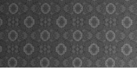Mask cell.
I'll use <instances>...</instances> for the list:
<instances>
[{
	"label": "cell",
	"mask_w": 137,
	"mask_h": 68,
	"mask_svg": "<svg viewBox=\"0 0 137 68\" xmlns=\"http://www.w3.org/2000/svg\"><path fill=\"white\" fill-rule=\"evenodd\" d=\"M56 24L60 28H64L67 24V20L63 16H60L57 19Z\"/></svg>",
	"instance_id": "52a82bcc"
},
{
	"label": "cell",
	"mask_w": 137,
	"mask_h": 68,
	"mask_svg": "<svg viewBox=\"0 0 137 68\" xmlns=\"http://www.w3.org/2000/svg\"><path fill=\"white\" fill-rule=\"evenodd\" d=\"M99 51V47L96 43H92L89 47V52L93 56L96 55Z\"/></svg>",
	"instance_id": "7a4b0ae2"
},
{
	"label": "cell",
	"mask_w": 137,
	"mask_h": 68,
	"mask_svg": "<svg viewBox=\"0 0 137 68\" xmlns=\"http://www.w3.org/2000/svg\"><path fill=\"white\" fill-rule=\"evenodd\" d=\"M84 64L86 66L90 67L91 65V61L90 60H86L84 61Z\"/></svg>",
	"instance_id": "7402d4cb"
},
{
	"label": "cell",
	"mask_w": 137,
	"mask_h": 68,
	"mask_svg": "<svg viewBox=\"0 0 137 68\" xmlns=\"http://www.w3.org/2000/svg\"><path fill=\"white\" fill-rule=\"evenodd\" d=\"M124 64H125L124 61H122V60H121L119 63V65L120 67H122L123 65H124Z\"/></svg>",
	"instance_id": "cb8c5ba5"
},
{
	"label": "cell",
	"mask_w": 137,
	"mask_h": 68,
	"mask_svg": "<svg viewBox=\"0 0 137 68\" xmlns=\"http://www.w3.org/2000/svg\"><path fill=\"white\" fill-rule=\"evenodd\" d=\"M121 24L124 28H129L133 25V20L130 17H126L122 20Z\"/></svg>",
	"instance_id": "5b68a950"
},
{
	"label": "cell",
	"mask_w": 137,
	"mask_h": 68,
	"mask_svg": "<svg viewBox=\"0 0 137 68\" xmlns=\"http://www.w3.org/2000/svg\"><path fill=\"white\" fill-rule=\"evenodd\" d=\"M89 24L93 28H97L100 24V20L95 16H93L89 20Z\"/></svg>",
	"instance_id": "277c9868"
},
{
	"label": "cell",
	"mask_w": 137,
	"mask_h": 68,
	"mask_svg": "<svg viewBox=\"0 0 137 68\" xmlns=\"http://www.w3.org/2000/svg\"><path fill=\"white\" fill-rule=\"evenodd\" d=\"M40 66L42 67H47L50 64V61L47 57L42 58L40 61Z\"/></svg>",
	"instance_id": "ffe728a7"
},
{
	"label": "cell",
	"mask_w": 137,
	"mask_h": 68,
	"mask_svg": "<svg viewBox=\"0 0 137 68\" xmlns=\"http://www.w3.org/2000/svg\"><path fill=\"white\" fill-rule=\"evenodd\" d=\"M67 48L63 43H59L56 48V52L60 55H63L66 52Z\"/></svg>",
	"instance_id": "3957f363"
},
{
	"label": "cell",
	"mask_w": 137,
	"mask_h": 68,
	"mask_svg": "<svg viewBox=\"0 0 137 68\" xmlns=\"http://www.w3.org/2000/svg\"><path fill=\"white\" fill-rule=\"evenodd\" d=\"M83 65V61L80 58L77 57L73 61V65L74 67H81Z\"/></svg>",
	"instance_id": "e0dca14e"
},
{
	"label": "cell",
	"mask_w": 137,
	"mask_h": 68,
	"mask_svg": "<svg viewBox=\"0 0 137 68\" xmlns=\"http://www.w3.org/2000/svg\"><path fill=\"white\" fill-rule=\"evenodd\" d=\"M73 39L76 41H79L83 38V33L79 30H77L73 34Z\"/></svg>",
	"instance_id": "9c48e42d"
},
{
	"label": "cell",
	"mask_w": 137,
	"mask_h": 68,
	"mask_svg": "<svg viewBox=\"0 0 137 68\" xmlns=\"http://www.w3.org/2000/svg\"><path fill=\"white\" fill-rule=\"evenodd\" d=\"M105 65L108 68H112L114 67L115 66V61L111 57H109L108 59H107L105 63Z\"/></svg>",
	"instance_id": "2e32d148"
},
{
	"label": "cell",
	"mask_w": 137,
	"mask_h": 68,
	"mask_svg": "<svg viewBox=\"0 0 137 68\" xmlns=\"http://www.w3.org/2000/svg\"><path fill=\"white\" fill-rule=\"evenodd\" d=\"M116 7L113 3H109L106 6V11L109 14H112L116 11Z\"/></svg>",
	"instance_id": "30bf717a"
},
{
	"label": "cell",
	"mask_w": 137,
	"mask_h": 68,
	"mask_svg": "<svg viewBox=\"0 0 137 68\" xmlns=\"http://www.w3.org/2000/svg\"><path fill=\"white\" fill-rule=\"evenodd\" d=\"M51 10V6L47 3H44L41 6V11L43 14H47L50 12Z\"/></svg>",
	"instance_id": "9a60e30c"
},
{
	"label": "cell",
	"mask_w": 137,
	"mask_h": 68,
	"mask_svg": "<svg viewBox=\"0 0 137 68\" xmlns=\"http://www.w3.org/2000/svg\"><path fill=\"white\" fill-rule=\"evenodd\" d=\"M24 52L28 55H30L34 52V47L31 43H27L23 48Z\"/></svg>",
	"instance_id": "8992f818"
},
{
	"label": "cell",
	"mask_w": 137,
	"mask_h": 68,
	"mask_svg": "<svg viewBox=\"0 0 137 68\" xmlns=\"http://www.w3.org/2000/svg\"><path fill=\"white\" fill-rule=\"evenodd\" d=\"M83 10V5L80 3H77L73 6V11L76 14H80Z\"/></svg>",
	"instance_id": "7c38bea8"
},
{
	"label": "cell",
	"mask_w": 137,
	"mask_h": 68,
	"mask_svg": "<svg viewBox=\"0 0 137 68\" xmlns=\"http://www.w3.org/2000/svg\"><path fill=\"white\" fill-rule=\"evenodd\" d=\"M133 48L129 44H125L121 47L122 53L125 56H128L132 52Z\"/></svg>",
	"instance_id": "6da1fadb"
},
{
	"label": "cell",
	"mask_w": 137,
	"mask_h": 68,
	"mask_svg": "<svg viewBox=\"0 0 137 68\" xmlns=\"http://www.w3.org/2000/svg\"><path fill=\"white\" fill-rule=\"evenodd\" d=\"M8 64L10 67H15L17 66L18 61L15 57H12L9 59Z\"/></svg>",
	"instance_id": "d6986e66"
},
{
	"label": "cell",
	"mask_w": 137,
	"mask_h": 68,
	"mask_svg": "<svg viewBox=\"0 0 137 68\" xmlns=\"http://www.w3.org/2000/svg\"><path fill=\"white\" fill-rule=\"evenodd\" d=\"M2 47H1V45H0V53H1V51H2Z\"/></svg>",
	"instance_id": "83f0119b"
},
{
	"label": "cell",
	"mask_w": 137,
	"mask_h": 68,
	"mask_svg": "<svg viewBox=\"0 0 137 68\" xmlns=\"http://www.w3.org/2000/svg\"><path fill=\"white\" fill-rule=\"evenodd\" d=\"M19 7L18 6L15 4V3H12L9 6V11L12 14H14L18 11Z\"/></svg>",
	"instance_id": "4fadbf2b"
},
{
	"label": "cell",
	"mask_w": 137,
	"mask_h": 68,
	"mask_svg": "<svg viewBox=\"0 0 137 68\" xmlns=\"http://www.w3.org/2000/svg\"><path fill=\"white\" fill-rule=\"evenodd\" d=\"M84 33H83V37H84V38L86 39V40H90V39L92 37V34L91 33H90L89 32H87L86 31H83Z\"/></svg>",
	"instance_id": "44dd1931"
},
{
	"label": "cell",
	"mask_w": 137,
	"mask_h": 68,
	"mask_svg": "<svg viewBox=\"0 0 137 68\" xmlns=\"http://www.w3.org/2000/svg\"><path fill=\"white\" fill-rule=\"evenodd\" d=\"M119 38L121 39V40H122V39L125 37V34L123 33H121L120 35H119Z\"/></svg>",
	"instance_id": "d4e9b609"
},
{
	"label": "cell",
	"mask_w": 137,
	"mask_h": 68,
	"mask_svg": "<svg viewBox=\"0 0 137 68\" xmlns=\"http://www.w3.org/2000/svg\"><path fill=\"white\" fill-rule=\"evenodd\" d=\"M18 37V34L17 33V32L14 30L11 31L9 33L8 37L9 38V40L11 41H15L17 39Z\"/></svg>",
	"instance_id": "ac0fdd59"
},
{
	"label": "cell",
	"mask_w": 137,
	"mask_h": 68,
	"mask_svg": "<svg viewBox=\"0 0 137 68\" xmlns=\"http://www.w3.org/2000/svg\"><path fill=\"white\" fill-rule=\"evenodd\" d=\"M24 24L26 27L31 28L35 24V20L32 17H27L24 20Z\"/></svg>",
	"instance_id": "ba28073f"
},
{
	"label": "cell",
	"mask_w": 137,
	"mask_h": 68,
	"mask_svg": "<svg viewBox=\"0 0 137 68\" xmlns=\"http://www.w3.org/2000/svg\"><path fill=\"white\" fill-rule=\"evenodd\" d=\"M53 32V34L52 35H53V38L57 40V39H58V37H59V34H58V33H57V32Z\"/></svg>",
	"instance_id": "603a6c76"
},
{
	"label": "cell",
	"mask_w": 137,
	"mask_h": 68,
	"mask_svg": "<svg viewBox=\"0 0 137 68\" xmlns=\"http://www.w3.org/2000/svg\"><path fill=\"white\" fill-rule=\"evenodd\" d=\"M40 38L43 41H47L51 38V34L47 30H44L40 33Z\"/></svg>",
	"instance_id": "8fae6325"
},
{
	"label": "cell",
	"mask_w": 137,
	"mask_h": 68,
	"mask_svg": "<svg viewBox=\"0 0 137 68\" xmlns=\"http://www.w3.org/2000/svg\"><path fill=\"white\" fill-rule=\"evenodd\" d=\"M2 23H3V21L1 19V18H0V27H1V26L2 25Z\"/></svg>",
	"instance_id": "4316f807"
},
{
	"label": "cell",
	"mask_w": 137,
	"mask_h": 68,
	"mask_svg": "<svg viewBox=\"0 0 137 68\" xmlns=\"http://www.w3.org/2000/svg\"><path fill=\"white\" fill-rule=\"evenodd\" d=\"M68 33H67V32H65V33H64V37L65 38V39H67L68 38Z\"/></svg>",
	"instance_id": "484cf974"
},
{
	"label": "cell",
	"mask_w": 137,
	"mask_h": 68,
	"mask_svg": "<svg viewBox=\"0 0 137 68\" xmlns=\"http://www.w3.org/2000/svg\"><path fill=\"white\" fill-rule=\"evenodd\" d=\"M105 38L108 41H113L116 38V34L112 31H109L105 34Z\"/></svg>",
	"instance_id": "5bb4252c"
}]
</instances>
